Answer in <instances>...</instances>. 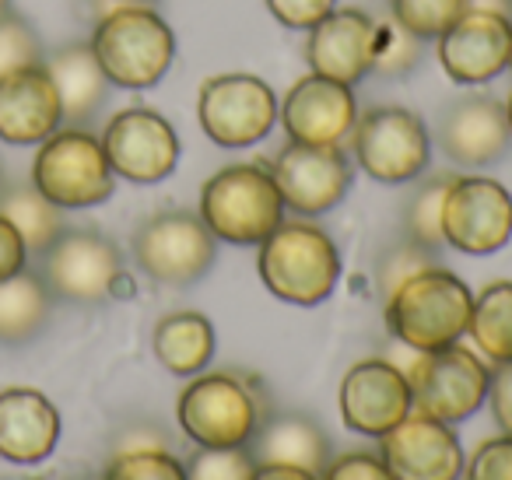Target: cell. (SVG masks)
Returning <instances> with one entry per match:
<instances>
[{"label":"cell","instance_id":"cell-1","mask_svg":"<svg viewBox=\"0 0 512 480\" xmlns=\"http://www.w3.org/2000/svg\"><path fill=\"white\" fill-rule=\"evenodd\" d=\"M470 309H474V291L467 288V281L435 263L407 277L386 298V326L414 354L439 351L467 337Z\"/></svg>","mask_w":512,"mask_h":480},{"label":"cell","instance_id":"cell-2","mask_svg":"<svg viewBox=\"0 0 512 480\" xmlns=\"http://www.w3.org/2000/svg\"><path fill=\"white\" fill-rule=\"evenodd\" d=\"M256 270L278 302L313 309L334 295L341 281V253L313 221H281L260 242Z\"/></svg>","mask_w":512,"mask_h":480},{"label":"cell","instance_id":"cell-3","mask_svg":"<svg viewBox=\"0 0 512 480\" xmlns=\"http://www.w3.org/2000/svg\"><path fill=\"white\" fill-rule=\"evenodd\" d=\"M197 214L218 242L260 246L285 221V200L267 165L242 162L214 172L200 186Z\"/></svg>","mask_w":512,"mask_h":480},{"label":"cell","instance_id":"cell-4","mask_svg":"<svg viewBox=\"0 0 512 480\" xmlns=\"http://www.w3.org/2000/svg\"><path fill=\"white\" fill-rule=\"evenodd\" d=\"M88 46L109 85L130 92L155 88L176 60V36L165 18L144 4H120L106 18H99Z\"/></svg>","mask_w":512,"mask_h":480},{"label":"cell","instance_id":"cell-5","mask_svg":"<svg viewBox=\"0 0 512 480\" xmlns=\"http://www.w3.org/2000/svg\"><path fill=\"white\" fill-rule=\"evenodd\" d=\"M271 414L260 389L235 372H197L176 400V421L183 435L200 449H235L249 445L260 421Z\"/></svg>","mask_w":512,"mask_h":480},{"label":"cell","instance_id":"cell-6","mask_svg":"<svg viewBox=\"0 0 512 480\" xmlns=\"http://www.w3.org/2000/svg\"><path fill=\"white\" fill-rule=\"evenodd\" d=\"M32 186L60 211H85L113 197L116 172L102 137L85 127H60L39 144L32 158Z\"/></svg>","mask_w":512,"mask_h":480},{"label":"cell","instance_id":"cell-7","mask_svg":"<svg viewBox=\"0 0 512 480\" xmlns=\"http://www.w3.org/2000/svg\"><path fill=\"white\" fill-rule=\"evenodd\" d=\"M351 155L369 179L404 186L425 176L432 162V137L418 113L404 106H372L351 130Z\"/></svg>","mask_w":512,"mask_h":480},{"label":"cell","instance_id":"cell-8","mask_svg":"<svg viewBox=\"0 0 512 480\" xmlns=\"http://www.w3.org/2000/svg\"><path fill=\"white\" fill-rule=\"evenodd\" d=\"M404 372L411 382L414 410L435 421L460 424L474 417L488 400L491 368L484 365L481 354L467 351L463 344L421 351Z\"/></svg>","mask_w":512,"mask_h":480},{"label":"cell","instance_id":"cell-9","mask_svg":"<svg viewBox=\"0 0 512 480\" xmlns=\"http://www.w3.org/2000/svg\"><path fill=\"white\" fill-rule=\"evenodd\" d=\"M197 116L218 148H253L278 123V95L256 74H214L200 85Z\"/></svg>","mask_w":512,"mask_h":480},{"label":"cell","instance_id":"cell-10","mask_svg":"<svg viewBox=\"0 0 512 480\" xmlns=\"http://www.w3.org/2000/svg\"><path fill=\"white\" fill-rule=\"evenodd\" d=\"M39 277L53 298L95 305L106 302L123 281V260L120 249L106 235L88 232V228H71V232L64 228L39 253Z\"/></svg>","mask_w":512,"mask_h":480},{"label":"cell","instance_id":"cell-11","mask_svg":"<svg viewBox=\"0 0 512 480\" xmlns=\"http://www.w3.org/2000/svg\"><path fill=\"white\" fill-rule=\"evenodd\" d=\"M218 239L207 232L200 214L162 211L151 214L134 232V260L151 281L186 288L211 270Z\"/></svg>","mask_w":512,"mask_h":480},{"label":"cell","instance_id":"cell-12","mask_svg":"<svg viewBox=\"0 0 512 480\" xmlns=\"http://www.w3.org/2000/svg\"><path fill=\"white\" fill-rule=\"evenodd\" d=\"M271 176L281 190L285 211L299 218H320L348 197L355 169L341 144L288 141L271 162Z\"/></svg>","mask_w":512,"mask_h":480},{"label":"cell","instance_id":"cell-13","mask_svg":"<svg viewBox=\"0 0 512 480\" xmlns=\"http://www.w3.org/2000/svg\"><path fill=\"white\" fill-rule=\"evenodd\" d=\"M512 239V193L488 176H453L442 204V242L456 253L491 256Z\"/></svg>","mask_w":512,"mask_h":480},{"label":"cell","instance_id":"cell-14","mask_svg":"<svg viewBox=\"0 0 512 480\" xmlns=\"http://www.w3.org/2000/svg\"><path fill=\"white\" fill-rule=\"evenodd\" d=\"M102 148L116 179L137 186H155L169 179L179 165V134L162 113L148 106L120 109L102 130Z\"/></svg>","mask_w":512,"mask_h":480},{"label":"cell","instance_id":"cell-15","mask_svg":"<svg viewBox=\"0 0 512 480\" xmlns=\"http://www.w3.org/2000/svg\"><path fill=\"white\" fill-rule=\"evenodd\" d=\"M341 421L362 438H383L414 410L407 372L386 358H365L344 372L337 393Z\"/></svg>","mask_w":512,"mask_h":480},{"label":"cell","instance_id":"cell-16","mask_svg":"<svg viewBox=\"0 0 512 480\" xmlns=\"http://www.w3.org/2000/svg\"><path fill=\"white\" fill-rule=\"evenodd\" d=\"M379 442V456L397 480H460L463 477V445L453 424L435 421L428 414H411L390 428Z\"/></svg>","mask_w":512,"mask_h":480},{"label":"cell","instance_id":"cell-17","mask_svg":"<svg viewBox=\"0 0 512 480\" xmlns=\"http://www.w3.org/2000/svg\"><path fill=\"white\" fill-rule=\"evenodd\" d=\"M512 18L495 11H463L439 36V64L456 85H484L509 67Z\"/></svg>","mask_w":512,"mask_h":480},{"label":"cell","instance_id":"cell-18","mask_svg":"<svg viewBox=\"0 0 512 480\" xmlns=\"http://www.w3.org/2000/svg\"><path fill=\"white\" fill-rule=\"evenodd\" d=\"M435 141L442 155L463 169L502 162L512 144L505 106L491 95H460L442 109L435 123Z\"/></svg>","mask_w":512,"mask_h":480},{"label":"cell","instance_id":"cell-19","mask_svg":"<svg viewBox=\"0 0 512 480\" xmlns=\"http://www.w3.org/2000/svg\"><path fill=\"white\" fill-rule=\"evenodd\" d=\"M278 120L285 123L288 141L341 144L351 137L358 120L355 92L323 74H306L288 88L285 102L278 106Z\"/></svg>","mask_w":512,"mask_h":480},{"label":"cell","instance_id":"cell-20","mask_svg":"<svg viewBox=\"0 0 512 480\" xmlns=\"http://www.w3.org/2000/svg\"><path fill=\"white\" fill-rule=\"evenodd\" d=\"M379 25L358 8H334L320 25L309 29L306 57L313 74L341 85H358L376 64Z\"/></svg>","mask_w":512,"mask_h":480},{"label":"cell","instance_id":"cell-21","mask_svg":"<svg viewBox=\"0 0 512 480\" xmlns=\"http://www.w3.org/2000/svg\"><path fill=\"white\" fill-rule=\"evenodd\" d=\"M60 127H64V109L46 64L0 78V141L15 148L43 144Z\"/></svg>","mask_w":512,"mask_h":480},{"label":"cell","instance_id":"cell-22","mask_svg":"<svg viewBox=\"0 0 512 480\" xmlns=\"http://www.w3.org/2000/svg\"><path fill=\"white\" fill-rule=\"evenodd\" d=\"M60 442V410L39 389H0V459L36 466L53 456Z\"/></svg>","mask_w":512,"mask_h":480},{"label":"cell","instance_id":"cell-23","mask_svg":"<svg viewBox=\"0 0 512 480\" xmlns=\"http://www.w3.org/2000/svg\"><path fill=\"white\" fill-rule=\"evenodd\" d=\"M246 449L256 463H288L313 473H323V466L330 463V438L323 424L295 410H271Z\"/></svg>","mask_w":512,"mask_h":480},{"label":"cell","instance_id":"cell-24","mask_svg":"<svg viewBox=\"0 0 512 480\" xmlns=\"http://www.w3.org/2000/svg\"><path fill=\"white\" fill-rule=\"evenodd\" d=\"M43 64H46V71H50L53 85H57L67 127H85L88 120H95L99 109L106 106L109 78L102 74L92 46L71 43L53 53L50 60H43Z\"/></svg>","mask_w":512,"mask_h":480},{"label":"cell","instance_id":"cell-25","mask_svg":"<svg viewBox=\"0 0 512 480\" xmlns=\"http://www.w3.org/2000/svg\"><path fill=\"white\" fill-rule=\"evenodd\" d=\"M151 351L179 379L204 372L214 358V326L200 312H169L151 333Z\"/></svg>","mask_w":512,"mask_h":480},{"label":"cell","instance_id":"cell-26","mask_svg":"<svg viewBox=\"0 0 512 480\" xmlns=\"http://www.w3.org/2000/svg\"><path fill=\"white\" fill-rule=\"evenodd\" d=\"M53 312V295L39 270L25 267L22 274L0 281V344L18 347L43 333Z\"/></svg>","mask_w":512,"mask_h":480},{"label":"cell","instance_id":"cell-27","mask_svg":"<svg viewBox=\"0 0 512 480\" xmlns=\"http://www.w3.org/2000/svg\"><path fill=\"white\" fill-rule=\"evenodd\" d=\"M0 214L18 228V235L29 246V256H39L60 232H64V211L43 197L29 183L0 186Z\"/></svg>","mask_w":512,"mask_h":480},{"label":"cell","instance_id":"cell-28","mask_svg":"<svg viewBox=\"0 0 512 480\" xmlns=\"http://www.w3.org/2000/svg\"><path fill=\"white\" fill-rule=\"evenodd\" d=\"M467 333L491 365L512 361V281H495L474 295Z\"/></svg>","mask_w":512,"mask_h":480},{"label":"cell","instance_id":"cell-29","mask_svg":"<svg viewBox=\"0 0 512 480\" xmlns=\"http://www.w3.org/2000/svg\"><path fill=\"white\" fill-rule=\"evenodd\" d=\"M449 183H453L449 172L421 179L404 204V235L418 246L435 249V253H439V246H446L442 242V204H446Z\"/></svg>","mask_w":512,"mask_h":480},{"label":"cell","instance_id":"cell-30","mask_svg":"<svg viewBox=\"0 0 512 480\" xmlns=\"http://www.w3.org/2000/svg\"><path fill=\"white\" fill-rule=\"evenodd\" d=\"M393 22L407 29L414 39H439L463 11H470V0H390Z\"/></svg>","mask_w":512,"mask_h":480},{"label":"cell","instance_id":"cell-31","mask_svg":"<svg viewBox=\"0 0 512 480\" xmlns=\"http://www.w3.org/2000/svg\"><path fill=\"white\" fill-rule=\"evenodd\" d=\"M102 480H186V463L169 449H120Z\"/></svg>","mask_w":512,"mask_h":480},{"label":"cell","instance_id":"cell-32","mask_svg":"<svg viewBox=\"0 0 512 480\" xmlns=\"http://www.w3.org/2000/svg\"><path fill=\"white\" fill-rule=\"evenodd\" d=\"M435 263H439L435 260V249L418 246V242L407 239V235L400 242H393L376 263V281H379V291H383V302L407 281V277L421 274V270L435 267Z\"/></svg>","mask_w":512,"mask_h":480},{"label":"cell","instance_id":"cell-33","mask_svg":"<svg viewBox=\"0 0 512 480\" xmlns=\"http://www.w3.org/2000/svg\"><path fill=\"white\" fill-rule=\"evenodd\" d=\"M43 43H39L36 29L25 18L11 11L8 18H0V78H8L25 67L43 64Z\"/></svg>","mask_w":512,"mask_h":480},{"label":"cell","instance_id":"cell-34","mask_svg":"<svg viewBox=\"0 0 512 480\" xmlns=\"http://www.w3.org/2000/svg\"><path fill=\"white\" fill-rule=\"evenodd\" d=\"M186 463V480H249L256 470V459L246 445L235 449H200Z\"/></svg>","mask_w":512,"mask_h":480},{"label":"cell","instance_id":"cell-35","mask_svg":"<svg viewBox=\"0 0 512 480\" xmlns=\"http://www.w3.org/2000/svg\"><path fill=\"white\" fill-rule=\"evenodd\" d=\"M421 39H414L407 29L393 25H379V43H376V64L372 71L379 74H407L421 57Z\"/></svg>","mask_w":512,"mask_h":480},{"label":"cell","instance_id":"cell-36","mask_svg":"<svg viewBox=\"0 0 512 480\" xmlns=\"http://www.w3.org/2000/svg\"><path fill=\"white\" fill-rule=\"evenodd\" d=\"M463 480H512V435L484 438L463 463Z\"/></svg>","mask_w":512,"mask_h":480},{"label":"cell","instance_id":"cell-37","mask_svg":"<svg viewBox=\"0 0 512 480\" xmlns=\"http://www.w3.org/2000/svg\"><path fill=\"white\" fill-rule=\"evenodd\" d=\"M320 480H397V477L390 473V466L383 463L379 452H344V456H330Z\"/></svg>","mask_w":512,"mask_h":480},{"label":"cell","instance_id":"cell-38","mask_svg":"<svg viewBox=\"0 0 512 480\" xmlns=\"http://www.w3.org/2000/svg\"><path fill=\"white\" fill-rule=\"evenodd\" d=\"M334 8H337V0H267V11H271L285 29H313V25H320Z\"/></svg>","mask_w":512,"mask_h":480},{"label":"cell","instance_id":"cell-39","mask_svg":"<svg viewBox=\"0 0 512 480\" xmlns=\"http://www.w3.org/2000/svg\"><path fill=\"white\" fill-rule=\"evenodd\" d=\"M491 417L502 428V435H512V361L491 368V386H488Z\"/></svg>","mask_w":512,"mask_h":480},{"label":"cell","instance_id":"cell-40","mask_svg":"<svg viewBox=\"0 0 512 480\" xmlns=\"http://www.w3.org/2000/svg\"><path fill=\"white\" fill-rule=\"evenodd\" d=\"M25 267H29V246L18 235V228L0 214V281L22 274Z\"/></svg>","mask_w":512,"mask_h":480},{"label":"cell","instance_id":"cell-41","mask_svg":"<svg viewBox=\"0 0 512 480\" xmlns=\"http://www.w3.org/2000/svg\"><path fill=\"white\" fill-rule=\"evenodd\" d=\"M249 480H320V473L302 470V466H288V463H256Z\"/></svg>","mask_w":512,"mask_h":480},{"label":"cell","instance_id":"cell-42","mask_svg":"<svg viewBox=\"0 0 512 480\" xmlns=\"http://www.w3.org/2000/svg\"><path fill=\"white\" fill-rule=\"evenodd\" d=\"M502 106H505V120H509V134H512V92H509V99H505Z\"/></svg>","mask_w":512,"mask_h":480},{"label":"cell","instance_id":"cell-43","mask_svg":"<svg viewBox=\"0 0 512 480\" xmlns=\"http://www.w3.org/2000/svg\"><path fill=\"white\" fill-rule=\"evenodd\" d=\"M11 15V0H0V18H8Z\"/></svg>","mask_w":512,"mask_h":480},{"label":"cell","instance_id":"cell-44","mask_svg":"<svg viewBox=\"0 0 512 480\" xmlns=\"http://www.w3.org/2000/svg\"><path fill=\"white\" fill-rule=\"evenodd\" d=\"M67 480H102V477H95V473H81V477H67Z\"/></svg>","mask_w":512,"mask_h":480},{"label":"cell","instance_id":"cell-45","mask_svg":"<svg viewBox=\"0 0 512 480\" xmlns=\"http://www.w3.org/2000/svg\"><path fill=\"white\" fill-rule=\"evenodd\" d=\"M116 4H148V0H116Z\"/></svg>","mask_w":512,"mask_h":480},{"label":"cell","instance_id":"cell-46","mask_svg":"<svg viewBox=\"0 0 512 480\" xmlns=\"http://www.w3.org/2000/svg\"><path fill=\"white\" fill-rule=\"evenodd\" d=\"M509 67H512V50H509Z\"/></svg>","mask_w":512,"mask_h":480}]
</instances>
